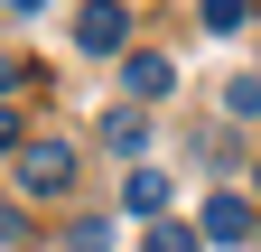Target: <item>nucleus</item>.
<instances>
[{
	"instance_id": "1",
	"label": "nucleus",
	"mask_w": 261,
	"mask_h": 252,
	"mask_svg": "<svg viewBox=\"0 0 261 252\" xmlns=\"http://www.w3.org/2000/svg\"><path fill=\"white\" fill-rule=\"evenodd\" d=\"M65 178H75V140H28L19 149V187L28 196H56Z\"/></svg>"
},
{
	"instance_id": "2",
	"label": "nucleus",
	"mask_w": 261,
	"mask_h": 252,
	"mask_svg": "<svg viewBox=\"0 0 261 252\" xmlns=\"http://www.w3.org/2000/svg\"><path fill=\"white\" fill-rule=\"evenodd\" d=\"M121 38H130L121 0H84V10H75V47H93V56H121Z\"/></svg>"
},
{
	"instance_id": "3",
	"label": "nucleus",
	"mask_w": 261,
	"mask_h": 252,
	"mask_svg": "<svg viewBox=\"0 0 261 252\" xmlns=\"http://www.w3.org/2000/svg\"><path fill=\"white\" fill-rule=\"evenodd\" d=\"M168 84H177V66H168L159 47H130V56H121V93H130V103H159Z\"/></svg>"
},
{
	"instance_id": "4",
	"label": "nucleus",
	"mask_w": 261,
	"mask_h": 252,
	"mask_svg": "<svg viewBox=\"0 0 261 252\" xmlns=\"http://www.w3.org/2000/svg\"><path fill=\"white\" fill-rule=\"evenodd\" d=\"M121 206L140 215V224H168V178H159V168H130L121 178Z\"/></svg>"
},
{
	"instance_id": "5",
	"label": "nucleus",
	"mask_w": 261,
	"mask_h": 252,
	"mask_svg": "<svg viewBox=\"0 0 261 252\" xmlns=\"http://www.w3.org/2000/svg\"><path fill=\"white\" fill-rule=\"evenodd\" d=\"M205 243H252V206L243 196H205Z\"/></svg>"
},
{
	"instance_id": "6",
	"label": "nucleus",
	"mask_w": 261,
	"mask_h": 252,
	"mask_svg": "<svg viewBox=\"0 0 261 252\" xmlns=\"http://www.w3.org/2000/svg\"><path fill=\"white\" fill-rule=\"evenodd\" d=\"M103 140H112V149H149V121H140V112H103Z\"/></svg>"
},
{
	"instance_id": "7",
	"label": "nucleus",
	"mask_w": 261,
	"mask_h": 252,
	"mask_svg": "<svg viewBox=\"0 0 261 252\" xmlns=\"http://www.w3.org/2000/svg\"><path fill=\"white\" fill-rule=\"evenodd\" d=\"M149 252H205V234H187V224H149Z\"/></svg>"
},
{
	"instance_id": "8",
	"label": "nucleus",
	"mask_w": 261,
	"mask_h": 252,
	"mask_svg": "<svg viewBox=\"0 0 261 252\" xmlns=\"http://www.w3.org/2000/svg\"><path fill=\"white\" fill-rule=\"evenodd\" d=\"M224 112H243V121H252V112H261V75H233V93H224Z\"/></svg>"
},
{
	"instance_id": "9",
	"label": "nucleus",
	"mask_w": 261,
	"mask_h": 252,
	"mask_svg": "<svg viewBox=\"0 0 261 252\" xmlns=\"http://www.w3.org/2000/svg\"><path fill=\"white\" fill-rule=\"evenodd\" d=\"M65 252H112V224H75V243Z\"/></svg>"
},
{
	"instance_id": "10",
	"label": "nucleus",
	"mask_w": 261,
	"mask_h": 252,
	"mask_svg": "<svg viewBox=\"0 0 261 252\" xmlns=\"http://www.w3.org/2000/svg\"><path fill=\"white\" fill-rule=\"evenodd\" d=\"M205 28H243V0H205Z\"/></svg>"
},
{
	"instance_id": "11",
	"label": "nucleus",
	"mask_w": 261,
	"mask_h": 252,
	"mask_svg": "<svg viewBox=\"0 0 261 252\" xmlns=\"http://www.w3.org/2000/svg\"><path fill=\"white\" fill-rule=\"evenodd\" d=\"M0 149H10V159L28 149V131H19V112H0Z\"/></svg>"
},
{
	"instance_id": "12",
	"label": "nucleus",
	"mask_w": 261,
	"mask_h": 252,
	"mask_svg": "<svg viewBox=\"0 0 261 252\" xmlns=\"http://www.w3.org/2000/svg\"><path fill=\"white\" fill-rule=\"evenodd\" d=\"M10 75H19V66H10V56H0V93H10Z\"/></svg>"
},
{
	"instance_id": "13",
	"label": "nucleus",
	"mask_w": 261,
	"mask_h": 252,
	"mask_svg": "<svg viewBox=\"0 0 261 252\" xmlns=\"http://www.w3.org/2000/svg\"><path fill=\"white\" fill-rule=\"evenodd\" d=\"M10 10H47V0H10Z\"/></svg>"
}]
</instances>
